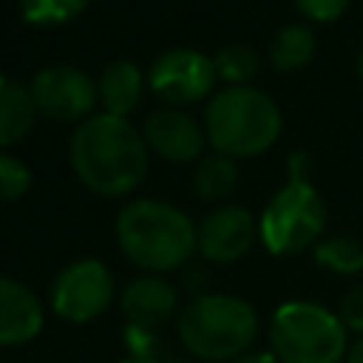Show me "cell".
<instances>
[{
	"mask_svg": "<svg viewBox=\"0 0 363 363\" xmlns=\"http://www.w3.org/2000/svg\"><path fill=\"white\" fill-rule=\"evenodd\" d=\"M77 179L99 196L116 199L136 190L147 173V145L125 116L94 113L82 119L68 145Z\"/></svg>",
	"mask_w": 363,
	"mask_h": 363,
	"instance_id": "obj_1",
	"label": "cell"
},
{
	"mask_svg": "<svg viewBox=\"0 0 363 363\" xmlns=\"http://www.w3.org/2000/svg\"><path fill=\"white\" fill-rule=\"evenodd\" d=\"M119 250L147 272H167L190 261L196 250L193 221L173 204L136 199L116 218Z\"/></svg>",
	"mask_w": 363,
	"mask_h": 363,
	"instance_id": "obj_2",
	"label": "cell"
},
{
	"mask_svg": "<svg viewBox=\"0 0 363 363\" xmlns=\"http://www.w3.org/2000/svg\"><path fill=\"white\" fill-rule=\"evenodd\" d=\"M204 133L216 153L241 159L264 153L281 133L278 105L252 85H233L210 96L204 108Z\"/></svg>",
	"mask_w": 363,
	"mask_h": 363,
	"instance_id": "obj_3",
	"label": "cell"
},
{
	"mask_svg": "<svg viewBox=\"0 0 363 363\" xmlns=\"http://www.w3.org/2000/svg\"><path fill=\"white\" fill-rule=\"evenodd\" d=\"M258 335L255 309L221 292L196 295L179 315V337L193 357L233 360L241 357Z\"/></svg>",
	"mask_w": 363,
	"mask_h": 363,
	"instance_id": "obj_4",
	"label": "cell"
},
{
	"mask_svg": "<svg viewBox=\"0 0 363 363\" xmlns=\"http://www.w3.org/2000/svg\"><path fill=\"white\" fill-rule=\"evenodd\" d=\"M323 227L326 204L306 176V156L298 153L289 162V182L269 199L261 213V241L275 255H295L309 244H318Z\"/></svg>",
	"mask_w": 363,
	"mask_h": 363,
	"instance_id": "obj_5",
	"label": "cell"
},
{
	"mask_svg": "<svg viewBox=\"0 0 363 363\" xmlns=\"http://www.w3.org/2000/svg\"><path fill=\"white\" fill-rule=\"evenodd\" d=\"M346 335L335 312L309 301L281 303L269 320V346L278 363H337L349 352Z\"/></svg>",
	"mask_w": 363,
	"mask_h": 363,
	"instance_id": "obj_6",
	"label": "cell"
},
{
	"mask_svg": "<svg viewBox=\"0 0 363 363\" xmlns=\"http://www.w3.org/2000/svg\"><path fill=\"white\" fill-rule=\"evenodd\" d=\"M147 85L167 108H187L201 102L216 88V65L196 48H170L153 60Z\"/></svg>",
	"mask_w": 363,
	"mask_h": 363,
	"instance_id": "obj_7",
	"label": "cell"
},
{
	"mask_svg": "<svg viewBox=\"0 0 363 363\" xmlns=\"http://www.w3.org/2000/svg\"><path fill=\"white\" fill-rule=\"evenodd\" d=\"M111 301H113V275L96 258H82L68 264L51 286L54 312L71 323L94 320L111 306Z\"/></svg>",
	"mask_w": 363,
	"mask_h": 363,
	"instance_id": "obj_8",
	"label": "cell"
},
{
	"mask_svg": "<svg viewBox=\"0 0 363 363\" xmlns=\"http://www.w3.org/2000/svg\"><path fill=\"white\" fill-rule=\"evenodd\" d=\"M37 113L60 122H82L99 102L96 82L74 65H48L28 85Z\"/></svg>",
	"mask_w": 363,
	"mask_h": 363,
	"instance_id": "obj_9",
	"label": "cell"
},
{
	"mask_svg": "<svg viewBox=\"0 0 363 363\" xmlns=\"http://www.w3.org/2000/svg\"><path fill=\"white\" fill-rule=\"evenodd\" d=\"M258 221L247 207L224 204L210 210L196 227V250L216 264L238 261L255 241Z\"/></svg>",
	"mask_w": 363,
	"mask_h": 363,
	"instance_id": "obj_10",
	"label": "cell"
},
{
	"mask_svg": "<svg viewBox=\"0 0 363 363\" xmlns=\"http://www.w3.org/2000/svg\"><path fill=\"white\" fill-rule=\"evenodd\" d=\"M142 139H145L147 150H153L156 156L184 164V162H193L201 156L207 133L190 113H184L182 108L164 105L145 116Z\"/></svg>",
	"mask_w": 363,
	"mask_h": 363,
	"instance_id": "obj_11",
	"label": "cell"
},
{
	"mask_svg": "<svg viewBox=\"0 0 363 363\" xmlns=\"http://www.w3.org/2000/svg\"><path fill=\"white\" fill-rule=\"evenodd\" d=\"M119 306L128 326L156 332L173 318L179 306V292L170 281L159 275H142L125 286V292L119 295Z\"/></svg>",
	"mask_w": 363,
	"mask_h": 363,
	"instance_id": "obj_12",
	"label": "cell"
},
{
	"mask_svg": "<svg viewBox=\"0 0 363 363\" xmlns=\"http://www.w3.org/2000/svg\"><path fill=\"white\" fill-rule=\"evenodd\" d=\"M43 329L40 298L20 281L0 278V346H14L37 337Z\"/></svg>",
	"mask_w": 363,
	"mask_h": 363,
	"instance_id": "obj_13",
	"label": "cell"
},
{
	"mask_svg": "<svg viewBox=\"0 0 363 363\" xmlns=\"http://www.w3.org/2000/svg\"><path fill=\"white\" fill-rule=\"evenodd\" d=\"M142 91H145V74L130 60L108 62L96 79L99 102H102L105 113H113V116H128L139 105Z\"/></svg>",
	"mask_w": 363,
	"mask_h": 363,
	"instance_id": "obj_14",
	"label": "cell"
},
{
	"mask_svg": "<svg viewBox=\"0 0 363 363\" xmlns=\"http://www.w3.org/2000/svg\"><path fill=\"white\" fill-rule=\"evenodd\" d=\"M34 102L26 85L11 77H0V147L20 142L34 125Z\"/></svg>",
	"mask_w": 363,
	"mask_h": 363,
	"instance_id": "obj_15",
	"label": "cell"
},
{
	"mask_svg": "<svg viewBox=\"0 0 363 363\" xmlns=\"http://www.w3.org/2000/svg\"><path fill=\"white\" fill-rule=\"evenodd\" d=\"M315 57V34L309 26H284L269 43V62L278 71H298Z\"/></svg>",
	"mask_w": 363,
	"mask_h": 363,
	"instance_id": "obj_16",
	"label": "cell"
},
{
	"mask_svg": "<svg viewBox=\"0 0 363 363\" xmlns=\"http://www.w3.org/2000/svg\"><path fill=\"white\" fill-rule=\"evenodd\" d=\"M193 184L199 190L201 199L207 201H221V199H230L238 187V167H235V159L233 156H224V153H213L207 159L199 162L196 173H193Z\"/></svg>",
	"mask_w": 363,
	"mask_h": 363,
	"instance_id": "obj_17",
	"label": "cell"
},
{
	"mask_svg": "<svg viewBox=\"0 0 363 363\" xmlns=\"http://www.w3.org/2000/svg\"><path fill=\"white\" fill-rule=\"evenodd\" d=\"M315 258H318L320 267H326L332 272H340V275L363 269V247L354 238H346V235L320 238L315 244Z\"/></svg>",
	"mask_w": 363,
	"mask_h": 363,
	"instance_id": "obj_18",
	"label": "cell"
},
{
	"mask_svg": "<svg viewBox=\"0 0 363 363\" xmlns=\"http://www.w3.org/2000/svg\"><path fill=\"white\" fill-rule=\"evenodd\" d=\"M213 65H216V77L227 82V88L247 85L258 71V54L250 45H227L216 54Z\"/></svg>",
	"mask_w": 363,
	"mask_h": 363,
	"instance_id": "obj_19",
	"label": "cell"
},
{
	"mask_svg": "<svg viewBox=\"0 0 363 363\" xmlns=\"http://www.w3.org/2000/svg\"><path fill=\"white\" fill-rule=\"evenodd\" d=\"M88 0H20L23 17L31 26H62L85 11Z\"/></svg>",
	"mask_w": 363,
	"mask_h": 363,
	"instance_id": "obj_20",
	"label": "cell"
},
{
	"mask_svg": "<svg viewBox=\"0 0 363 363\" xmlns=\"http://www.w3.org/2000/svg\"><path fill=\"white\" fill-rule=\"evenodd\" d=\"M31 187V170L17 159L0 150V201H14Z\"/></svg>",
	"mask_w": 363,
	"mask_h": 363,
	"instance_id": "obj_21",
	"label": "cell"
},
{
	"mask_svg": "<svg viewBox=\"0 0 363 363\" xmlns=\"http://www.w3.org/2000/svg\"><path fill=\"white\" fill-rule=\"evenodd\" d=\"M337 318H340V323L346 326V332L363 335V284H360V286H352V289L343 295Z\"/></svg>",
	"mask_w": 363,
	"mask_h": 363,
	"instance_id": "obj_22",
	"label": "cell"
},
{
	"mask_svg": "<svg viewBox=\"0 0 363 363\" xmlns=\"http://www.w3.org/2000/svg\"><path fill=\"white\" fill-rule=\"evenodd\" d=\"M298 6L301 14H306L309 20H318V23H329V20H337L352 0H292Z\"/></svg>",
	"mask_w": 363,
	"mask_h": 363,
	"instance_id": "obj_23",
	"label": "cell"
},
{
	"mask_svg": "<svg viewBox=\"0 0 363 363\" xmlns=\"http://www.w3.org/2000/svg\"><path fill=\"white\" fill-rule=\"evenodd\" d=\"M235 363H278V357L275 354H241Z\"/></svg>",
	"mask_w": 363,
	"mask_h": 363,
	"instance_id": "obj_24",
	"label": "cell"
},
{
	"mask_svg": "<svg viewBox=\"0 0 363 363\" xmlns=\"http://www.w3.org/2000/svg\"><path fill=\"white\" fill-rule=\"evenodd\" d=\"M346 357H349V363H363V337L346 352Z\"/></svg>",
	"mask_w": 363,
	"mask_h": 363,
	"instance_id": "obj_25",
	"label": "cell"
},
{
	"mask_svg": "<svg viewBox=\"0 0 363 363\" xmlns=\"http://www.w3.org/2000/svg\"><path fill=\"white\" fill-rule=\"evenodd\" d=\"M125 363H159V360H147V357H130V360H125Z\"/></svg>",
	"mask_w": 363,
	"mask_h": 363,
	"instance_id": "obj_26",
	"label": "cell"
},
{
	"mask_svg": "<svg viewBox=\"0 0 363 363\" xmlns=\"http://www.w3.org/2000/svg\"><path fill=\"white\" fill-rule=\"evenodd\" d=\"M357 74H360V79H363V51H360V57H357Z\"/></svg>",
	"mask_w": 363,
	"mask_h": 363,
	"instance_id": "obj_27",
	"label": "cell"
}]
</instances>
